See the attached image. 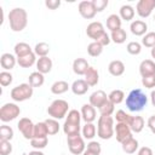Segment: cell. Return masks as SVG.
Segmentation results:
<instances>
[{
	"instance_id": "obj_1",
	"label": "cell",
	"mask_w": 155,
	"mask_h": 155,
	"mask_svg": "<svg viewBox=\"0 0 155 155\" xmlns=\"http://www.w3.org/2000/svg\"><path fill=\"white\" fill-rule=\"evenodd\" d=\"M148 103L147 94L140 88H133L126 97V107L132 113L142 111Z\"/></svg>"
},
{
	"instance_id": "obj_2",
	"label": "cell",
	"mask_w": 155,
	"mask_h": 155,
	"mask_svg": "<svg viewBox=\"0 0 155 155\" xmlns=\"http://www.w3.org/2000/svg\"><path fill=\"white\" fill-rule=\"evenodd\" d=\"M8 23L12 31H22L28 24V13L23 7H15L8 12Z\"/></svg>"
},
{
	"instance_id": "obj_3",
	"label": "cell",
	"mask_w": 155,
	"mask_h": 155,
	"mask_svg": "<svg viewBox=\"0 0 155 155\" xmlns=\"http://www.w3.org/2000/svg\"><path fill=\"white\" fill-rule=\"evenodd\" d=\"M114 117L113 116H103L101 115L97 120V136L101 139H110L115 131H114Z\"/></svg>"
},
{
	"instance_id": "obj_4",
	"label": "cell",
	"mask_w": 155,
	"mask_h": 155,
	"mask_svg": "<svg viewBox=\"0 0 155 155\" xmlns=\"http://www.w3.org/2000/svg\"><path fill=\"white\" fill-rule=\"evenodd\" d=\"M69 111V104L64 99H54L47 108V114L56 120H61L67 116Z\"/></svg>"
},
{
	"instance_id": "obj_5",
	"label": "cell",
	"mask_w": 155,
	"mask_h": 155,
	"mask_svg": "<svg viewBox=\"0 0 155 155\" xmlns=\"http://www.w3.org/2000/svg\"><path fill=\"white\" fill-rule=\"evenodd\" d=\"M33 93H34V88L29 84L24 82L13 87L10 92V96L15 102H24L30 99L33 97Z\"/></svg>"
},
{
	"instance_id": "obj_6",
	"label": "cell",
	"mask_w": 155,
	"mask_h": 155,
	"mask_svg": "<svg viewBox=\"0 0 155 155\" xmlns=\"http://www.w3.org/2000/svg\"><path fill=\"white\" fill-rule=\"evenodd\" d=\"M21 114V108L16 103H5L0 108V120L2 122H10L17 119Z\"/></svg>"
},
{
	"instance_id": "obj_7",
	"label": "cell",
	"mask_w": 155,
	"mask_h": 155,
	"mask_svg": "<svg viewBox=\"0 0 155 155\" xmlns=\"http://www.w3.org/2000/svg\"><path fill=\"white\" fill-rule=\"evenodd\" d=\"M67 144H68L69 151L73 155H82V153L86 150L85 138L80 133L67 137Z\"/></svg>"
},
{
	"instance_id": "obj_8",
	"label": "cell",
	"mask_w": 155,
	"mask_h": 155,
	"mask_svg": "<svg viewBox=\"0 0 155 155\" xmlns=\"http://www.w3.org/2000/svg\"><path fill=\"white\" fill-rule=\"evenodd\" d=\"M17 127L19 130V132L22 133V136L25 138V139H33L34 137V127H35V124L29 119V117H22L19 119L18 124H17Z\"/></svg>"
},
{
	"instance_id": "obj_9",
	"label": "cell",
	"mask_w": 155,
	"mask_h": 155,
	"mask_svg": "<svg viewBox=\"0 0 155 155\" xmlns=\"http://www.w3.org/2000/svg\"><path fill=\"white\" fill-rule=\"evenodd\" d=\"M155 8V0H139L136 5L137 15L140 18L149 17Z\"/></svg>"
},
{
	"instance_id": "obj_10",
	"label": "cell",
	"mask_w": 155,
	"mask_h": 155,
	"mask_svg": "<svg viewBox=\"0 0 155 155\" xmlns=\"http://www.w3.org/2000/svg\"><path fill=\"white\" fill-rule=\"evenodd\" d=\"M104 33H105V29L101 22H91L86 28L87 36L90 39H92L93 41H97Z\"/></svg>"
},
{
	"instance_id": "obj_11",
	"label": "cell",
	"mask_w": 155,
	"mask_h": 155,
	"mask_svg": "<svg viewBox=\"0 0 155 155\" xmlns=\"http://www.w3.org/2000/svg\"><path fill=\"white\" fill-rule=\"evenodd\" d=\"M78 10H79V13L81 15V17H84L85 19H92L96 16V13H97V11L94 10L92 0L91 1L84 0V1L79 2Z\"/></svg>"
},
{
	"instance_id": "obj_12",
	"label": "cell",
	"mask_w": 155,
	"mask_h": 155,
	"mask_svg": "<svg viewBox=\"0 0 155 155\" xmlns=\"http://www.w3.org/2000/svg\"><path fill=\"white\" fill-rule=\"evenodd\" d=\"M114 131H115V137H116V140L121 144L124 140H126L127 138H130V137H132V131H131V128H130V126L127 125V124H122V122H117L116 124V126H115V128H114Z\"/></svg>"
},
{
	"instance_id": "obj_13",
	"label": "cell",
	"mask_w": 155,
	"mask_h": 155,
	"mask_svg": "<svg viewBox=\"0 0 155 155\" xmlns=\"http://www.w3.org/2000/svg\"><path fill=\"white\" fill-rule=\"evenodd\" d=\"M108 101V96L103 90H97L90 96V104L94 108H101Z\"/></svg>"
},
{
	"instance_id": "obj_14",
	"label": "cell",
	"mask_w": 155,
	"mask_h": 155,
	"mask_svg": "<svg viewBox=\"0 0 155 155\" xmlns=\"http://www.w3.org/2000/svg\"><path fill=\"white\" fill-rule=\"evenodd\" d=\"M130 29H131V33L133 35H136V36H144L147 34V30H148V24L144 21H142V19H136V21L131 22Z\"/></svg>"
},
{
	"instance_id": "obj_15",
	"label": "cell",
	"mask_w": 155,
	"mask_h": 155,
	"mask_svg": "<svg viewBox=\"0 0 155 155\" xmlns=\"http://www.w3.org/2000/svg\"><path fill=\"white\" fill-rule=\"evenodd\" d=\"M16 63H17V57L15 54H12V53L6 52V53H2L1 57H0V65L6 71L13 69Z\"/></svg>"
},
{
	"instance_id": "obj_16",
	"label": "cell",
	"mask_w": 155,
	"mask_h": 155,
	"mask_svg": "<svg viewBox=\"0 0 155 155\" xmlns=\"http://www.w3.org/2000/svg\"><path fill=\"white\" fill-rule=\"evenodd\" d=\"M81 117H82V120L85 121V124L86 122H93L96 119H97V113H96V108L94 107H92L90 103L87 104H84L82 107H81Z\"/></svg>"
},
{
	"instance_id": "obj_17",
	"label": "cell",
	"mask_w": 155,
	"mask_h": 155,
	"mask_svg": "<svg viewBox=\"0 0 155 155\" xmlns=\"http://www.w3.org/2000/svg\"><path fill=\"white\" fill-rule=\"evenodd\" d=\"M139 74L142 78L155 74V62L153 59H144L139 64Z\"/></svg>"
},
{
	"instance_id": "obj_18",
	"label": "cell",
	"mask_w": 155,
	"mask_h": 155,
	"mask_svg": "<svg viewBox=\"0 0 155 155\" xmlns=\"http://www.w3.org/2000/svg\"><path fill=\"white\" fill-rule=\"evenodd\" d=\"M70 88H71V91H73L74 94H76V96H82V94H85V93L88 91L90 86H88V84L85 81V79H78V80H75V81L71 84Z\"/></svg>"
},
{
	"instance_id": "obj_19",
	"label": "cell",
	"mask_w": 155,
	"mask_h": 155,
	"mask_svg": "<svg viewBox=\"0 0 155 155\" xmlns=\"http://www.w3.org/2000/svg\"><path fill=\"white\" fill-rule=\"evenodd\" d=\"M88 68H90V65H88L87 59H85L82 57L76 58L73 62V71L76 75H85V73L87 71Z\"/></svg>"
},
{
	"instance_id": "obj_20",
	"label": "cell",
	"mask_w": 155,
	"mask_h": 155,
	"mask_svg": "<svg viewBox=\"0 0 155 155\" xmlns=\"http://www.w3.org/2000/svg\"><path fill=\"white\" fill-rule=\"evenodd\" d=\"M121 148H122V150H124L126 154H134L136 151H138L139 143H138V140L132 136V137L127 138L126 140H124V142L121 143Z\"/></svg>"
},
{
	"instance_id": "obj_21",
	"label": "cell",
	"mask_w": 155,
	"mask_h": 155,
	"mask_svg": "<svg viewBox=\"0 0 155 155\" xmlns=\"http://www.w3.org/2000/svg\"><path fill=\"white\" fill-rule=\"evenodd\" d=\"M52 69V61L48 57H40L36 61V71L41 74H47Z\"/></svg>"
},
{
	"instance_id": "obj_22",
	"label": "cell",
	"mask_w": 155,
	"mask_h": 155,
	"mask_svg": "<svg viewBox=\"0 0 155 155\" xmlns=\"http://www.w3.org/2000/svg\"><path fill=\"white\" fill-rule=\"evenodd\" d=\"M108 71L113 76H121L125 73V64L120 59H114L108 65Z\"/></svg>"
},
{
	"instance_id": "obj_23",
	"label": "cell",
	"mask_w": 155,
	"mask_h": 155,
	"mask_svg": "<svg viewBox=\"0 0 155 155\" xmlns=\"http://www.w3.org/2000/svg\"><path fill=\"white\" fill-rule=\"evenodd\" d=\"M84 76H85V81L88 84L90 87H93L99 82V73L94 67H90Z\"/></svg>"
},
{
	"instance_id": "obj_24",
	"label": "cell",
	"mask_w": 155,
	"mask_h": 155,
	"mask_svg": "<svg viewBox=\"0 0 155 155\" xmlns=\"http://www.w3.org/2000/svg\"><path fill=\"white\" fill-rule=\"evenodd\" d=\"M132 132L134 133H139L143 131L144 126H145V122H144V119L139 115H136V116H132L131 120H130V124H128Z\"/></svg>"
},
{
	"instance_id": "obj_25",
	"label": "cell",
	"mask_w": 155,
	"mask_h": 155,
	"mask_svg": "<svg viewBox=\"0 0 155 155\" xmlns=\"http://www.w3.org/2000/svg\"><path fill=\"white\" fill-rule=\"evenodd\" d=\"M13 51H15L16 57L19 58V57H23V56H27V54L31 53L34 50L27 42H17L15 45V47H13Z\"/></svg>"
},
{
	"instance_id": "obj_26",
	"label": "cell",
	"mask_w": 155,
	"mask_h": 155,
	"mask_svg": "<svg viewBox=\"0 0 155 155\" xmlns=\"http://www.w3.org/2000/svg\"><path fill=\"white\" fill-rule=\"evenodd\" d=\"M17 64L22 68H30L31 65L36 64V54L34 53V51L27 56H23V57H19L17 58Z\"/></svg>"
},
{
	"instance_id": "obj_27",
	"label": "cell",
	"mask_w": 155,
	"mask_h": 155,
	"mask_svg": "<svg viewBox=\"0 0 155 155\" xmlns=\"http://www.w3.org/2000/svg\"><path fill=\"white\" fill-rule=\"evenodd\" d=\"M121 23H122V19L116 13H113V15L108 16V18H107V28L110 31H115V30L120 29L121 28Z\"/></svg>"
},
{
	"instance_id": "obj_28",
	"label": "cell",
	"mask_w": 155,
	"mask_h": 155,
	"mask_svg": "<svg viewBox=\"0 0 155 155\" xmlns=\"http://www.w3.org/2000/svg\"><path fill=\"white\" fill-rule=\"evenodd\" d=\"M45 82V78H44V74L39 73V71H33L29 78H28V84L35 88V87H41Z\"/></svg>"
},
{
	"instance_id": "obj_29",
	"label": "cell",
	"mask_w": 155,
	"mask_h": 155,
	"mask_svg": "<svg viewBox=\"0 0 155 155\" xmlns=\"http://www.w3.org/2000/svg\"><path fill=\"white\" fill-rule=\"evenodd\" d=\"M134 8L131 6V5H122L120 7V11H119V16L121 19L126 21V22H130L134 18Z\"/></svg>"
},
{
	"instance_id": "obj_30",
	"label": "cell",
	"mask_w": 155,
	"mask_h": 155,
	"mask_svg": "<svg viewBox=\"0 0 155 155\" xmlns=\"http://www.w3.org/2000/svg\"><path fill=\"white\" fill-rule=\"evenodd\" d=\"M70 88V86H69V84L67 82V81H64V80H58V81H56V82H53L52 84V86H51V92L53 93V94H63V93H65Z\"/></svg>"
},
{
	"instance_id": "obj_31",
	"label": "cell",
	"mask_w": 155,
	"mask_h": 155,
	"mask_svg": "<svg viewBox=\"0 0 155 155\" xmlns=\"http://www.w3.org/2000/svg\"><path fill=\"white\" fill-rule=\"evenodd\" d=\"M81 132H82V137H84L85 139L92 140L93 137H94L96 133H97V128H96V126L93 125V122H86V124L82 126Z\"/></svg>"
},
{
	"instance_id": "obj_32",
	"label": "cell",
	"mask_w": 155,
	"mask_h": 155,
	"mask_svg": "<svg viewBox=\"0 0 155 155\" xmlns=\"http://www.w3.org/2000/svg\"><path fill=\"white\" fill-rule=\"evenodd\" d=\"M80 131H81L80 124H71V122L64 121V124H63V132L65 133L67 137L74 136V134H79Z\"/></svg>"
},
{
	"instance_id": "obj_33",
	"label": "cell",
	"mask_w": 155,
	"mask_h": 155,
	"mask_svg": "<svg viewBox=\"0 0 155 155\" xmlns=\"http://www.w3.org/2000/svg\"><path fill=\"white\" fill-rule=\"evenodd\" d=\"M108 99H109L114 105L120 104V103H122L124 99H125V93H124L122 90H119V88L113 90V91L108 94Z\"/></svg>"
},
{
	"instance_id": "obj_34",
	"label": "cell",
	"mask_w": 155,
	"mask_h": 155,
	"mask_svg": "<svg viewBox=\"0 0 155 155\" xmlns=\"http://www.w3.org/2000/svg\"><path fill=\"white\" fill-rule=\"evenodd\" d=\"M48 136V131H47V126L45 124V121L38 122L35 124L34 127V137L33 138H45Z\"/></svg>"
},
{
	"instance_id": "obj_35",
	"label": "cell",
	"mask_w": 155,
	"mask_h": 155,
	"mask_svg": "<svg viewBox=\"0 0 155 155\" xmlns=\"http://www.w3.org/2000/svg\"><path fill=\"white\" fill-rule=\"evenodd\" d=\"M110 39L115 44H124L126 41V39H127V34H126V31L122 28H120V29H117L115 31H111Z\"/></svg>"
},
{
	"instance_id": "obj_36",
	"label": "cell",
	"mask_w": 155,
	"mask_h": 155,
	"mask_svg": "<svg viewBox=\"0 0 155 155\" xmlns=\"http://www.w3.org/2000/svg\"><path fill=\"white\" fill-rule=\"evenodd\" d=\"M103 52V46L101 44H98L97 41H92L91 44H88L87 46V53L91 57H98L101 56Z\"/></svg>"
},
{
	"instance_id": "obj_37",
	"label": "cell",
	"mask_w": 155,
	"mask_h": 155,
	"mask_svg": "<svg viewBox=\"0 0 155 155\" xmlns=\"http://www.w3.org/2000/svg\"><path fill=\"white\" fill-rule=\"evenodd\" d=\"M48 52H50V45L46 42H38L34 47V53L36 56H39V58L40 57H47Z\"/></svg>"
},
{
	"instance_id": "obj_38",
	"label": "cell",
	"mask_w": 155,
	"mask_h": 155,
	"mask_svg": "<svg viewBox=\"0 0 155 155\" xmlns=\"http://www.w3.org/2000/svg\"><path fill=\"white\" fill-rule=\"evenodd\" d=\"M45 124H46V126H47V131H48V134H50V136H53V134H57V133H58L59 126H61V125L58 124V120L50 117V119H46V120H45Z\"/></svg>"
},
{
	"instance_id": "obj_39",
	"label": "cell",
	"mask_w": 155,
	"mask_h": 155,
	"mask_svg": "<svg viewBox=\"0 0 155 155\" xmlns=\"http://www.w3.org/2000/svg\"><path fill=\"white\" fill-rule=\"evenodd\" d=\"M13 138V130L8 125H2L0 127V140H11Z\"/></svg>"
},
{
	"instance_id": "obj_40",
	"label": "cell",
	"mask_w": 155,
	"mask_h": 155,
	"mask_svg": "<svg viewBox=\"0 0 155 155\" xmlns=\"http://www.w3.org/2000/svg\"><path fill=\"white\" fill-rule=\"evenodd\" d=\"M82 120L81 117V113L76 109H71L68 111L67 116H65V121L67 122H71V124H80V121Z\"/></svg>"
},
{
	"instance_id": "obj_41",
	"label": "cell",
	"mask_w": 155,
	"mask_h": 155,
	"mask_svg": "<svg viewBox=\"0 0 155 155\" xmlns=\"http://www.w3.org/2000/svg\"><path fill=\"white\" fill-rule=\"evenodd\" d=\"M98 110H99V114L103 115V116H111L113 113H114V110H115V105L108 99Z\"/></svg>"
},
{
	"instance_id": "obj_42",
	"label": "cell",
	"mask_w": 155,
	"mask_h": 155,
	"mask_svg": "<svg viewBox=\"0 0 155 155\" xmlns=\"http://www.w3.org/2000/svg\"><path fill=\"white\" fill-rule=\"evenodd\" d=\"M48 144V138H33L30 139V145L35 149V150H41L44 148H46V145Z\"/></svg>"
},
{
	"instance_id": "obj_43",
	"label": "cell",
	"mask_w": 155,
	"mask_h": 155,
	"mask_svg": "<svg viewBox=\"0 0 155 155\" xmlns=\"http://www.w3.org/2000/svg\"><path fill=\"white\" fill-rule=\"evenodd\" d=\"M142 45L153 48L155 46V31H148L142 39Z\"/></svg>"
},
{
	"instance_id": "obj_44",
	"label": "cell",
	"mask_w": 155,
	"mask_h": 155,
	"mask_svg": "<svg viewBox=\"0 0 155 155\" xmlns=\"http://www.w3.org/2000/svg\"><path fill=\"white\" fill-rule=\"evenodd\" d=\"M126 51L130 53V54H133V56H137L142 51V45L137 41H130L126 46Z\"/></svg>"
},
{
	"instance_id": "obj_45",
	"label": "cell",
	"mask_w": 155,
	"mask_h": 155,
	"mask_svg": "<svg viewBox=\"0 0 155 155\" xmlns=\"http://www.w3.org/2000/svg\"><path fill=\"white\" fill-rule=\"evenodd\" d=\"M13 81V76L10 71H6V70H2L0 73V84L2 87H7L12 84Z\"/></svg>"
},
{
	"instance_id": "obj_46",
	"label": "cell",
	"mask_w": 155,
	"mask_h": 155,
	"mask_svg": "<svg viewBox=\"0 0 155 155\" xmlns=\"http://www.w3.org/2000/svg\"><path fill=\"white\" fill-rule=\"evenodd\" d=\"M131 117H132V115H130V114H127L125 110H122V109H120V110H117L116 113H115V120H116V122H122V124H130V120H131Z\"/></svg>"
},
{
	"instance_id": "obj_47",
	"label": "cell",
	"mask_w": 155,
	"mask_h": 155,
	"mask_svg": "<svg viewBox=\"0 0 155 155\" xmlns=\"http://www.w3.org/2000/svg\"><path fill=\"white\" fill-rule=\"evenodd\" d=\"M12 153V144L10 140H0V155H10Z\"/></svg>"
},
{
	"instance_id": "obj_48",
	"label": "cell",
	"mask_w": 155,
	"mask_h": 155,
	"mask_svg": "<svg viewBox=\"0 0 155 155\" xmlns=\"http://www.w3.org/2000/svg\"><path fill=\"white\" fill-rule=\"evenodd\" d=\"M86 150L101 155V153H102V147H101V144H99L98 142H96V140H90V142L87 143V145H86Z\"/></svg>"
},
{
	"instance_id": "obj_49",
	"label": "cell",
	"mask_w": 155,
	"mask_h": 155,
	"mask_svg": "<svg viewBox=\"0 0 155 155\" xmlns=\"http://www.w3.org/2000/svg\"><path fill=\"white\" fill-rule=\"evenodd\" d=\"M142 85L145 88H154L155 87V74L150 76H144L142 78Z\"/></svg>"
},
{
	"instance_id": "obj_50",
	"label": "cell",
	"mask_w": 155,
	"mask_h": 155,
	"mask_svg": "<svg viewBox=\"0 0 155 155\" xmlns=\"http://www.w3.org/2000/svg\"><path fill=\"white\" fill-rule=\"evenodd\" d=\"M93 2V6H94V10L97 12H102L107 8V6L109 5V1L108 0H92Z\"/></svg>"
},
{
	"instance_id": "obj_51",
	"label": "cell",
	"mask_w": 155,
	"mask_h": 155,
	"mask_svg": "<svg viewBox=\"0 0 155 155\" xmlns=\"http://www.w3.org/2000/svg\"><path fill=\"white\" fill-rule=\"evenodd\" d=\"M45 6L50 10H57L61 6V0H46Z\"/></svg>"
},
{
	"instance_id": "obj_52",
	"label": "cell",
	"mask_w": 155,
	"mask_h": 155,
	"mask_svg": "<svg viewBox=\"0 0 155 155\" xmlns=\"http://www.w3.org/2000/svg\"><path fill=\"white\" fill-rule=\"evenodd\" d=\"M110 41H111L110 35H108V34H107V31H105V33H104V34H103V35L97 40V42H98V44H101L103 47H104V46H108V45L110 44Z\"/></svg>"
},
{
	"instance_id": "obj_53",
	"label": "cell",
	"mask_w": 155,
	"mask_h": 155,
	"mask_svg": "<svg viewBox=\"0 0 155 155\" xmlns=\"http://www.w3.org/2000/svg\"><path fill=\"white\" fill-rule=\"evenodd\" d=\"M147 126L149 127V130L151 131V133L155 134V115L149 116V119H148V121H147Z\"/></svg>"
},
{
	"instance_id": "obj_54",
	"label": "cell",
	"mask_w": 155,
	"mask_h": 155,
	"mask_svg": "<svg viewBox=\"0 0 155 155\" xmlns=\"http://www.w3.org/2000/svg\"><path fill=\"white\" fill-rule=\"evenodd\" d=\"M137 155H154V154H153V150L149 147H142V148L138 149Z\"/></svg>"
},
{
	"instance_id": "obj_55",
	"label": "cell",
	"mask_w": 155,
	"mask_h": 155,
	"mask_svg": "<svg viewBox=\"0 0 155 155\" xmlns=\"http://www.w3.org/2000/svg\"><path fill=\"white\" fill-rule=\"evenodd\" d=\"M150 99H151V104L155 107V90L151 91V93H150Z\"/></svg>"
},
{
	"instance_id": "obj_56",
	"label": "cell",
	"mask_w": 155,
	"mask_h": 155,
	"mask_svg": "<svg viewBox=\"0 0 155 155\" xmlns=\"http://www.w3.org/2000/svg\"><path fill=\"white\" fill-rule=\"evenodd\" d=\"M28 155H45L41 150H33V151H30Z\"/></svg>"
},
{
	"instance_id": "obj_57",
	"label": "cell",
	"mask_w": 155,
	"mask_h": 155,
	"mask_svg": "<svg viewBox=\"0 0 155 155\" xmlns=\"http://www.w3.org/2000/svg\"><path fill=\"white\" fill-rule=\"evenodd\" d=\"M82 155H98V154H94V153H91V151H88V150H85V151L82 153Z\"/></svg>"
},
{
	"instance_id": "obj_58",
	"label": "cell",
	"mask_w": 155,
	"mask_h": 155,
	"mask_svg": "<svg viewBox=\"0 0 155 155\" xmlns=\"http://www.w3.org/2000/svg\"><path fill=\"white\" fill-rule=\"evenodd\" d=\"M150 54H151V58H154V59H155V46L151 48V51H150Z\"/></svg>"
},
{
	"instance_id": "obj_59",
	"label": "cell",
	"mask_w": 155,
	"mask_h": 155,
	"mask_svg": "<svg viewBox=\"0 0 155 155\" xmlns=\"http://www.w3.org/2000/svg\"><path fill=\"white\" fill-rule=\"evenodd\" d=\"M154 21H155V15H154Z\"/></svg>"
}]
</instances>
